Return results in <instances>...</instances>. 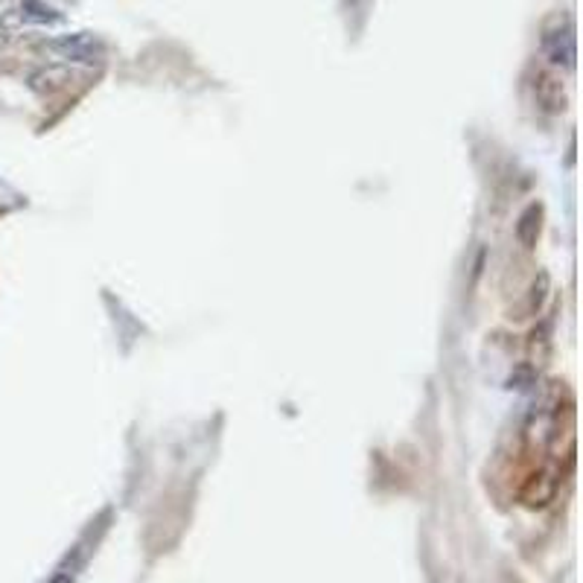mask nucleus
Listing matches in <instances>:
<instances>
[{"label":"nucleus","mask_w":583,"mask_h":583,"mask_svg":"<svg viewBox=\"0 0 583 583\" xmlns=\"http://www.w3.org/2000/svg\"><path fill=\"white\" fill-rule=\"evenodd\" d=\"M44 53L56 56L71 64H102L106 61V42L94 33H68L59 38H50L42 44Z\"/></svg>","instance_id":"1"},{"label":"nucleus","mask_w":583,"mask_h":583,"mask_svg":"<svg viewBox=\"0 0 583 583\" xmlns=\"http://www.w3.org/2000/svg\"><path fill=\"white\" fill-rule=\"evenodd\" d=\"M106 516L97 522V528L90 525L85 534L73 542V549L61 557V563L56 566V572L47 578V583H76L80 580V575H82V569L88 566V560H90V554H94V549H97V542H99V537L106 534Z\"/></svg>","instance_id":"2"},{"label":"nucleus","mask_w":583,"mask_h":583,"mask_svg":"<svg viewBox=\"0 0 583 583\" xmlns=\"http://www.w3.org/2000/svg\"><path fill=\"white\" fill-rule=\"evenodd\" d=\"M542 53H546L551 68L572 71L575 68V27L569 21H557L554 27L542 33Z\"/></svg>","instance_id":"3"},{"label":"nucleus","mask_w":583,"mask_h":583,"mask_svg":"<svg viewBox=\"0 0 583 583\" xmlns=\"http://www.w3.org/2000/svg\"><path fill=\"white\" fill-rule=\"evenodd\" d=\"M73 80V71L68 68V64H44V68H38L30 73V88L35 90V94H42V97H53L59 94L61 88H68V82Z\"/></svg>","instance_id":"4"},{"label":"nucleus","mask_w":583,"mask_h":583,"mask_svg":"<svg viewBox=\"0 0 583 583\" xmlns=\"http://www.w3.org/2000/svg\"><path fill=\"white\" fill-rule=\"evenodd\" d=\"M18 18L21 24H35V27H56L64 21V15L56 9L44 4V0H24L18 6Z\"/></svg>","instance_id":"5"},{"label":"nucleus","mask_w":583,"mask_h":583,"mask_svg":"<svg viewBox=\"0 0 583 583\" xmlns=\"http://www.w3.org/2000/svg\"><path fill=\"white\" fill-rule=\"evenodd\" d=\"M534 90H537V99L546 106L549 111H563V90H560V82L554 80L549 73H537V82H534Z\"/></svg>","instance_id":"6"},{"label":"nucleus","mask_w":583,"mask_h":583,"mask_svg":"<svg viewBox=\"0 0 583 583\" xmlns=\"http://www.w3.org/2000/svg\"><path fill=\"white\" fill-rule=\"evenodd\" d=\"M540 204H531L528 211L520 216V222H516V237H520V242L525 245V249H531V245L537 242V233H540Z\"/></svg>","instance_id":"7"},{"label":"nucleus","mask_w":583,"mask_h":583,"mask_svg":"<svg viewBox=\"0 0 583 583\" xmlns=\"http://www.w3.org/2000/svg\"><path fill=\"white\" fill-rule=\"evenodd\" d=\"M9 38H12V35H9V30L0 27V50H4V47L9 44Z\"/></svg>","instance_id":"8"}]
</instances>
